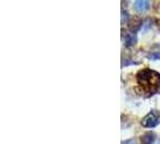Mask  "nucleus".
<instances>
[{
	"label": "nucleus",
	"instance_id": "nucleus-1",
	"mask_svg": "<svg viewBox=\"0 0 160 144\" xmlns=\"http://www.w3.org/2000/svg\"><path fill=\"white\" fill-rule=\"evenodd\" d=\"M136 79L138 84L147 91L154 93L160 87V74L157 71L144 69L137 73Z\"/></svg>",
	"mask_w": 160,
	"mask_h": 144
},
{
	"label": "nucleus",
	"instance_id": "nucleus-2",
	"mask_svg": "<svg viewBox=\"0 0 160 144\" xmlns=\"http://www.w3.org/2000/svg\"><path fill=\"white\" fill-rule=\"evenodd\" d=\"M159 120H158V113L157 112H151L149 114H147L143 118V120L141 121V124L144 127H155L158 125Z\"/></svg>",
	"mask_w": 160,
	"mask_h": 144
},
{
	"label": "nucleus",
	"instance_id": "nucleus-3",
	"mask_svg": "<svg viewBox=\"0 0 160 144\" xmlns=\"http://www.w3.org/2000/svg\"><path fill=\"white\" fill-rule=\"evenodd\" d=\"M147 56L151 60H160V45H155L151 48V50L148 52Z\"/></svg>",
	"mask_w": 160,
	"mask_h": 144
},
{
	"label": "nucleus",
	"instance_id": "nucleus-4",
	"mask_svg": "<svg viewBox=\"0 0 160 144\" xmlns=\"http://www.w3.org/2000/svg\"><path fill=\"white\" fill-rule=\"evenodd\" d=\"M135 10L137 12H143L147 8L149 7V2L148 1H144V0H137L135 1Z\"/></svg>",
	"mask_w": 160,
	"mask_h": 144
},
{
	"label": "nucleus",
	"instance_id": "nucleus-5",
	"mask_svg": "<svg viewBox=\"0 0 160 144\" xmlns=\"http://www.w3.org/2000/svg\"><path fill=\"white\" fill-rule=\"evenodd\" d=\"M141 139L143 144H153L155 142V135L153 132H146L144 135H142Z\"/></svg>",
	"mask_w": 160,
	"mask_h": 144
},
{
	"label": "nucleus",
	"instance_id": "nucleus-6",
	"mask_svg": "<svg viewBox=\"0 0 160 144\" xmlns=\"http://www.w3.org/2000/svg\"><path fill=\"white\" fill-rule=\"evenodd\" d=\"M141 24H142V21L138 19V18L134 19V21H131L130 24H129V29H130V31H132L134 34H135V32L141 28Z\"/></svg>",
	"mask_w": 160,
	"mask_h": 144
},
{
	"label": "nucleus",
	"instance_id": "nucleus-7",
	"mask_svg": "<svg viewBox=\"0 0 160 144\" xmlns=\"http://www.w3.org/2000/svg\"><path fill=\"white\" fill-rule=\"evenodd\" d=\"M136 42H137L136 34H134V32H130V34H128V35L125 36V45H127L128 47H131V46H134Z\"/></svg>",
	"mask_w": 160,
	"mask_h": 144
},
{
	"label": "nucleus",
	"instance_id": "nucleus-8",
	"mask_svg": "<svg viewBox=\"0 0 160 144\" xmlns=\"http://www.w3.org/2000/svg\"><path fill=\"white\" fill-rule=\"evenodd\" d=\"M128 18H129L128 12H125V11H123V12H122V23H123V24L125 23V21H128Z\"/></svg>",
	"mask_w": 160,
	"mask_h": 144
},
{
	"label": "nucleus",
	"instance_id": "nucleus-9",
	"mask_svg": "<svg viewBox=\"0 0 160 144\" xmlns=\"http://www.w3.org/2000/svg\"><path fill=\"white\" fill-rule=\"evenodd\" d=\"M122 144H136V142L134 141V139H128V141H125V142H123Z\"/></svg>",
	"mask_w": 160,
	"mask_h": 144
}]
</instances>
